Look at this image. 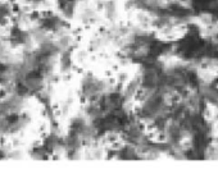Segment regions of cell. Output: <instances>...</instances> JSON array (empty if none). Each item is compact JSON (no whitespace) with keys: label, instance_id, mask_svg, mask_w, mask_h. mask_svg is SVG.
<instances>
[{"label":"cell","instance_id":"obj_1","mask_svg":"<svg viewBox=\"0 0 218 174\" xmlns=\"http://www.w3.org/2000/svg\"><path fill=\"white\" fill-rule=\"evenodd\" d=\"M104 12H105L107 18L113 19V18L116 17V13H117L116 3L113 2V0H107V2L104 3Z\"/></svg>","mask_w":218,"mask_h":174}]
</instances>
